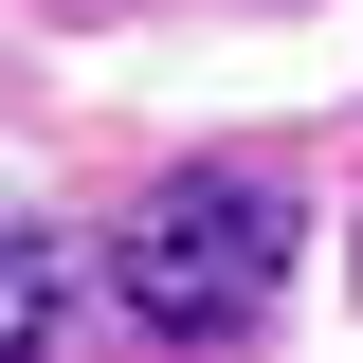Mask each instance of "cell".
Instances as JSON below:
<instances>
[{
	"mask_svg": "<svg viewBox=\"0 0 363 363\" xmlns=\"http://www.w3.org/2000/svg\"><path fill=\"white\" fill-rule=\"evenodd\" d=\"M291 291V200L236 164H182L128 200V236H109V309L145 327V345H236V327Z\"/></svg>",
	"mask_w": 363,
	"mask_h": 363,
	"instance_id": "6da1fadb",
	"label": "cell"
},
{
	"mask_svg": "<svg viewBox=\"0 0 363 363\" xmlns=\"http://www.w3.org/2000/svg\"><path fill=\"white\" fill-rule=\"evenodd\" d=\"M0 363H37V345H0Z\"/></svg>",
	"mask_w": 363,
	"mask_h": 363,
	"instance_id": "3957f363",
	"label": "cell"
},
{
	"mask_svg": "<svg viewBox=\"0 0 363 363\" xmlns=\"http://www.w3.org/2000/svg\"><path fill=\"white\" fill-rule=\"evenodd\" d=\"M55 309H73V255L37 218H0V345H55Z\"/></svg>",
	"mask_w": 363,
	"mask_h": 363,
	"instance_id": "7a4b0ae2",
	"label": "cell"
}]
</instances>
